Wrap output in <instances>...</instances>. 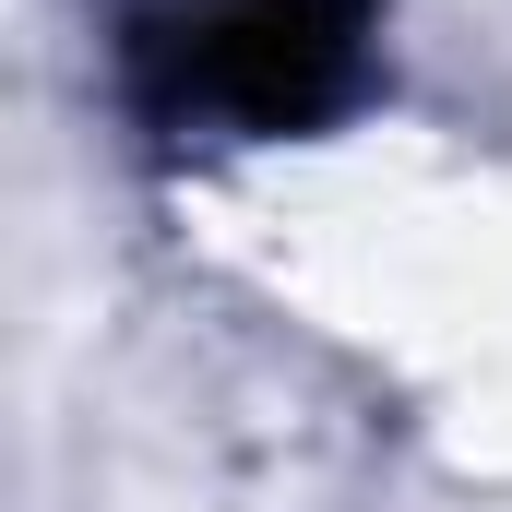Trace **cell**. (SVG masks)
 I'll list each match as a JSON object with an SVG mask.
<instances>
[{
  "label": "cell",
  "instance_id": "6da1fadb",
  "mask_svg": "<svg viewBox=\"0 0 512 512\" xmlns=\"http://www.w3.org/2000/svg\"><path fill=\"white\" fill-rule=\"evenodd\" d=\"M358 36H370V0H227L203 24V96L227 120H310L358 84Z\"/></svg>",
  "mask_w": 512,
  "mask_h": 512
}]
</instances>
